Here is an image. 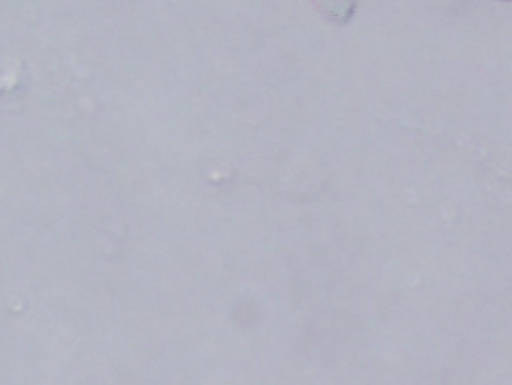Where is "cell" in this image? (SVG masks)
Returning <instances> with one entry per match:
<instances>
[{"mask_svg":"<svg viewBox=\"0 0 512 385\" xmlns=\"http://www.w3.org/2000/svg\"><path fill=\"white\" fill-rule=\"evenodd\" d=\"M318 8L332 21L347 23L355 9V0H313Z\"/></svg>","mask_w":512,"mask_h":385,"instance_id":"cell-1","label":"cell"}]
</instances>
